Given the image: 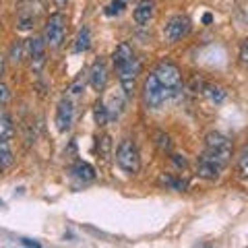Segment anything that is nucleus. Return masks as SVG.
Masks as SVG:
<instances>
[{"instance_id": "nucleus-1", "label": "nucleus", "mask_w": 248, "mask_h": 248, "mask_svg": "<svg viewBox=\"0 0 248 248\" xmlns=\"http://www.w3.org/2000/svg\"><path fill=\"white\" fill-rule=\"evenodd\" d=\"M155 79L161 83V87H166L170 93H172V97H178L182 91V75H180V68H178L174 62L170 60H161L157 66H155Z\"/></svg>"}, {"instance_id": "nucleus-2", "label": "nucleus", "mask_w": 248, "mask_h": 248, "mask_svg": "<svg viewBox=\"0 0 248 248\" xmlns=\"http://www.w3.org/2000/svg\"><path fill=\"white\" fill-rule=\"evenodd\" d=\"M172 97V93H170L166 87H161V83L155 79V75H147L145 77V83H143V102L147 108H151V110H159V108H164L166 102H170Z\"/></svg>"}, {"instance_id": "nucleus-3", "label": "nucleus", "mask_w": 248, "mask_h": 248, "mask_svg": "<svg viewBox=\"0 0 248 248\" xmlns=\"http://www.w3.org/2000/svg\"><path fill=\"white\" fill-rule=\"evenodd\" d=\"M116 164L122 172H126L128 176H135L141 168V157H139V149L135 141L130 139H122L118 149H116Z\"/></svg>"}, {"instance_id": "nucleus-4", "label": "nucleus", "mask_w": 248, "mask_h": 248, "mask_svg": "<svg viewBox=\"0 0 248 248\" xmlns=\"http://www.w3.org/2000/svg\"><path fill=\"white\" fill-rule=\"evenodd\" d=\"M66 35V17L62 13H54L46 21V31H44V42L50 48H60Z\"/></svg>"}, {"instance_id": "nucleus-5", "label": "nucleus", "mask_w": 248, "mask_h": 248, "mask_svg": "<svg viewBox=\"0 0 248 248\" xmlns=\"http://www.w3.org/2000/svg\"><path fill=\"white\" fill-rule=\"evenodd\" d=\"M205 153L223 161V164H228V159L232 157V141L226 135L213 130V133H209L205 137Z\"/></svg>"}, {"instance_id": "nucleus-6", "label": "nucleus", "mask_w": 248, "mask_h": 248, "mask_svg": "<svg viewBox=\"0 0 248 248\" xmlns=\"http://www.w3.org/2000/svg\"><path fill=\"white\" fill-rule=\"evenodd\" d=\"M116 71H118V81H120L124 97L130 99L133 97V93H135V89H137V77H139V71H141L139 60L137 58L128 60L126 64H122L120 68H116Z\"/></svg>"}, {"instance_id": "nucleus-7", "label": "nucleus", "mask_w": 248, "mask_h": 248, "mask_svg": "<svg viewBox=\"0 0 248 248\" xmlns=\"http://www.w3.org/2000/svg\"><path fill=\"white\" fill-rule=\"evenodd\" d=\"M188 31H190V19L184 17V15H176L164 25V40L170 44H176L188 35Z\"/></svg>"}, {"instance_id": "nucleus-8", "label": "nucleus", "mask_w": 248, "mask_h": 248, "mask_svg": "<svg viewBox=\"0 0 248 248\" xmlns=\"http://www.w3.org/2000/svg\"><path fill=\"white\" fill-rule=\"evenodd\" d=\"M223 168H226L223 161L203 153L199 157V164H197V174H199V178H205V180H217L219 174L223 172Z\"/></svg>"}, {"instance_id": "nucleus-9", "label": "nucleus", "mask_w": 248, "mask_h": 248, "mask_svg": "<svg viewBox=\"0 0 248 248\" xmlns=\"http://www.w3.org/2000/svg\"><path fill=\"white\" fill-rule=\"evenodd\" d=\"M73 120H75V106L68 97H62L56 106V118H54L56 128L60 133H68L73 126Z\"/></svg>"}, {"instance_id": "nucleus-10", "label": "nucleus", "mask_w": 248, "mask_h": 248, "mask_svg": "<svg viewBox=\"0 0 248 248\" xmlns=\"http://www.w3.org/2000/svg\"><path fill=\"white\" fill-rule=\"evenodd\" d=\"M46 42L44 37H33L29 40V62H31V71L42 73V68L46 66Z\"/></svg>"}, {"instance_id": "nucleus-11", "label": "nucleus", "mask_w": 248, "mask_h": 248, "mask_svg": "<svg viewBox=\"0 0 248 248\" xmlns=\"http://www.w3.org/2000/svg\"><path fill=\"white\" fill-rule=\"evenodd\" d=\"M89 83H91V87L95 91H104L106 89V85H108V66H106V62L102 58L95 60L91 64Z\"/></svg>"}, {"instance_id": "nucleus-12", "label": "nucleus", "mask_w": 248, "mask_h": 248, "mask_svg": "<svg viewBox=\"0 0 248 248\" xmlns=\"http://www.w3.org/2000/svg\"><path fill=\"white\" fill-rule=\"evenodd\" d=\"M153 13H155V2L153 0H141L135 11H133V19L137 25H147L151 19H153Z\"/></svg>"}, {"instance_id": "nucleus-13", "label": "nucleus", "mask_w": 248, "mask_h": 248, "mask_svg": "<svg viewBox=\"0 0 248 248\" xmlns=\"http://www.w3.org/2000/svg\"><path fill=\"white\" fill-rule=\"evenodd\" d=\"M135 58V52H133V48L126 44V42H122V44H118L116 46V50H114V54H112V62H114V68H120L122 64H126L128 60H133Z\"/></svg>"}, {"instance_id": "nucleus-14", "label": "nucleus", "mask_w": 248, "mask_h": 248, "mask_svg": "<svg viewBox=\"0 0 248 248\" xmlns=\"http://www.w3.org/2000/svg\"><path fill=\"white\" fill-rule=\"evenodd\" d=\"M71 174L81 182H91L95 178V168L87 161H77V164L71 168Z\"/></svg>"}, {"instance_id": "nucleus-15", "label": "nucleus", "mask_w": 248, "mask_h": 248, "mask_svg": "<svg viewBox=\"0 0 248 248\" xmlns=\"http://www.w3.org/2000/svg\"><path fill=\"white\" fill-rule=\"evenodd\" d=\"M13 137H15V124H13L11 114L6 110H0V139L11 141Z\"/></svg>"}, {"instance_id": "nucleus-16", "label": "nucleus", "mask_w": 248, "mask_h": 248, "mask_svg": "<svg viewBox=\"0 0 248 248\" xmlns=\"http://www.w3.org/2000/svg\"><path fill=\"white\" fill-rule=\"evenodd\" d=\"M91 48V31L87 25H83L77 33V40H75V52H87Z\"/></svg>"}, {"instance_id": "nucleus-17", "label": "nucleus", "mask_w": 248, "mask_h": 248, "mask_svg": "<svg viewBox=\"0 0 248 248\" xmlns=\"http://www.w3.org/2000/svg\"><path fill=\"white\" fill-rule=\"evenodd\" d=\"M93 118H95L97 126H106V124L110 122V114H108L106 102H102V99H97L95 106H93Z\"/></svg>"}, {"instance_id": "nucleus-18", "label": "nucleus", "mask_w": 248, "mask_h": 248, "mask_svg": "<svg viewBox=\"0 0 248 248\" xmlns=\"http://www.w3.org/2000/svg\"><path fill=\"white\" fill-rule=\"evenodd\" d=\"M203 93H205V95H207L209 99H211L213 104H221L223 99L228 97L226 89L219 87V85H205V91H203Z\"/></svg>"}, {"instance_id": "nucleus-19", "label": "nucleus", "mask_w": 248, "mask_h": 248, "mask_svg": "<svg viewBox=\"0 0 248 248\" xmlns=\"http://www.w3.org/2000/svg\"><path fill=\"white\" fill-rule=\"evenodd\" d=\"M159 182L166 184V186H170L172 190H180V192L188 188V182H186L184 178H178V176H172V174H164Z\"/></svg>"}, {"instance_id": "nucleus-20", "label": "nucleus", "mask_w": 248, "mask_h": 248, "mask_svg": "<svg viewBox=\"0 0 248 248\" xmlns=\"http://www.w3.org/2000/svg\"><path fill=\"white\" fill-rule=\"evenodd\" d=\"M13 164V151L9 147V141L0 139V166L2 168H9Z\"/></svg>"}, {"instance_id": "nucleus-21", "label": "nucleus", "mask_w": 248, "mask_h": 248, "mask_svg": "<svg viewBox=\"0 0 248 248\" xmlns=\"http://www.w3.org/2000/svg\"><path fill=\"white\" fill-rule=\"evenodd\" d=\"M124 9H126V0H112V2L106 6L104 13H106V17H120Z\"/></svg>"}, {"instance_id": "nucleus-22", "label": "nucleus", "mask_w": 248, "mask_h": 248, "mask_svg": "<svg viewBox=\"0 0 248 248\" xmlns=\"http://www.w3.org/2000/svg\"><path fill=\"white\" fill-rule=\"evenodd\" d=\"M238 174L240 178L248 176V147H242V151L238 155Z\"/></svg>"}, {"instance_id": "nucleus-23", "label": "nucleus", "mask_w": 248, "mask_h": 248, "mask_svg": "<svg viewBox=\"0 0 248 248\" xmlns=\"http://www.w3.org/2000/svg\"><path fill=\"white\" fill-rule=\"evenodd\" d=\"M155 143H157V147L161 151H172V141H170V137L166 133H157L155 135Z\"/></svg>"}, {"instance_id": "nucleus-24", "label": "nucleus", "mask_w": 248, "mask_h": 248, "mask_svg": "<svg viewBox=\"0 0 248 248\" xmlns=\"http://www.w3.org/2000/svg\"><path fill=\"white\" fill-rule=\"evenodd\" d=\"M110 147H112V141H110V137L108 135H104L102 139H99V143H97V151H99V155L106 159L108 155H110Z\"/></svg>"}, {"instance_id": "nucleus-25", "label": "nucleus", "mask_w": 248, "mask_h": 248, "mask_svg": "<svg viewBox=\"0 0 248 248\" xmlns=\"http://www.w3.org/2000/svg\"><path fill=\"white\" fill-rule=\"evenodd\" d=\"M23 58V42H15L11 48V60L13 62H21Z\"/></svg>"}, {"instance_id": "nucleus-26", "label": "nucleus", "mask_w": 248, "mask_h": 248, "mask_svg": "<svg viewBox=\"0 0 248 248\" xmlns=\"http://www.w3.org/2000/svg\"><path fill=\"white\" fill-rule=\"evenodd\" d=\"M9 97H11V91H9V87H6L4 83H0V108H2L6 102H9Z\"/></svg>"}, {"instance_id": "nucleus-27", "label": "nucleus", "mask_w": 248, "mask_h": 248, "mask_svg": "<svg viewBox=\"0 0 248 248\" xmlns=\"http://www.w3.org/2000/svg\"><path fill=\"white\" fill-rule=\"evenodd\" d=\"M240 62H242V64L248 62V46H246V42L240 44Z\"/></svg>"}, {"instance_id": "nucleus-28", "label": "nucleus", "mask_w": 248, "mask_h": 248, "mask_svg": "<svg viewBox=\"0 0 248 248\" xmlns=\"http://www.w3.org/2000/svg\"><path fill=\"white\" fill-rule=\"evenodd\" d=\"M31 25H33V17H21V19H19V29L25 31V29H29Z\"/></svg>"}, {"instance_id": "nucleus-29", "label": "nucleus", "mask_w": 248, "mask_h": 248, "mask_svg": "<svg viewBox=\"0 0 248 248\" xmlns=\"http://www.w3.org/2000/svg\"><path fill=\"white\" fill-rule=\"evenodd\" d=\"M172 161L178 168H186V159L182 157V155H172Z\"/></svg>"}, {"instance_id": "nucleus-30", "label": "nucleus", "mask_w": 248, "mask_h": 248, "mask_svg": "<svg viewBox=\"0 0 248 248\" xmlns=\"http://www.w3.org/2000/svg\"><path fill=\"white\" fill-rule=\"evenodd\" d=\"M21 242H23V244H25V246H35V248H37V246H40V242H35V240H29V238H23V240H21Z\"/></svg>"}, {"instance_id": "nucleus-31", "label": "nucleus", "mask_w": 248, "mask_h": 248, "mask_svg": "<svg viewBox=\"0 0 248 248\" xmlns=\"http://www.w3.org/2000/svg\"><path fill=\"white\" fill-rule=\"evenodd\" d=\"M4 64H6V58L0 54V77H2V73H4Z\"/></svg>"}, {"instance_id": "nucleus-32", "label": "nucleus", "mask_w": 248, "mask_h": 248, "mask_svg": "<svg viewBox=\"0 0 248 248\" xmlns=\"http://www.w3.org/2000/svg\"><path fill=\"white\" fill-rule=\"evenodd\" d=\"M54 2H56L58 9H62V6H66V4H68V0H54Z\"/></svg>"}, {"instance_id": "nucleus-33", "label": "nucleus", "mask_w": 248, "mask_h": 248, "mask_svg": "<svg viewBox=\"0 0 248 248\" xmlns=\"http://www.w3.org/2000/svg\"><path fill=\"white\" fill-rule=\"evenodd\" d=\"M2 170H4V168H2V166H0V172H2Z\"/></svg>"}, {"instance_id": "nucleus-34", "label": "nucleus", "mask_w": 248, "mask_h": 248, "mask_svg": "<svg viewBox=\"0 0 248 248\" xmlns=\"http://www.w3.org/2000/svg\"><path fill=\"white\" fill-rule=\"evenodd\" d=\"M0 205H2V203H0Z\"/></svg>"}]
</instances>
